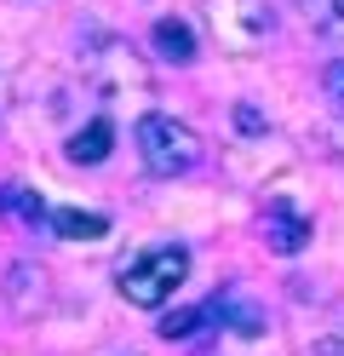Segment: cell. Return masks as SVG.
<instances>
[{"label": "cell", "mask_w": 344, "mask_h": 356, "mask_svg": "<svg viewBox=\"0 0 344 356\" xmlns=\"http://www.w3.org/2000/svg\"><path fill=\"white\" fill-rule=\"evenodd\" d=\"M0 213L23 218V225H40V218H52V213H46V202H40L35 190H23V184H0Z\"/></svg>", "instance_id": "obj_10"}, {"label": "cell", "mask_w": 344, "mask_h": 356, "mask_svg": "<svg viewBox=\"0 0 344 356\" xmlns=\"http://www.w3.org/2000/svg\"><path fill=\"white\" fill-rule=\"evenodd\" d=\"M321 81H327V98H333V109L344 115V58H338V63H327V75H321Z\"/></svg>", "instance_id": "obj_13"}, {"label": "cell", "mask_w": 344, "mask_h": 356, "mask_svg": "<svg viewBox=\"0 0 344 356\" xmlns=\"http://www.w3.org/2000/svg\"><path fill=\"white\" fill-rule=\"evenodd\" d=\"M316 356H344V345H338V339H333V345H321V350H316Z\"/></svg>", "instance_id": "obj_15"}, {"label": "cell", "mask_w": 344, "mask_h": 356, "mask_svg": "<svg viewBox=\"0 0 344 356\" xmlns=\"http://www.w3.org/2000/svg\"><path fill=\"white\" fill-rule=\"evenodd\" d=\"M206 12H213V29L229 52H252L264 47L270 29H275V12L264 0H206Z\"/></svg>", "instance_id": "obj_3"}, {"label": "cell", "mask_w": 344, "mask_h": 356, "mask_svg": "<svg viewBox=\"0 0 344 356\" xmlns=\"http://www.w3.org/2000/svg\"><path fill=\"white\" fill-rule=\"evenodd\" d=\"M304 241H310V218L298 213L287 195H275L270 213H264V248H275V253H298Z\"/></svg>", "instance_id": "obj_5"}, {"label": "cell", "mask_w": 344, "mask_h": 356, "mask_svg": "<svg viewBox=\"0 0 344 356\" xmlns=\"http://www.w3.org/2000/svg\"><path fill=\"white\" fill-rule=\"evenodd\" d=\"M149 40H155V52L167 63H195V29L178 24V17H161V24L149 29Z\"/></svg>", "instance_id": "obj_7"}, {"label": "cell", "mask_w": 344, "mask_h": 356, "mask_svg": "<svg viewBox=\"0 0 344 356\" xmlns=\"http://www.w3.org/2000/svg\"><path fill=\"white\" fill-rule=\"evenodd\" d=\"M201 327H206V310H172V316L161 322V339H172V345H178V339H195Z\"/></svg>", "instance_id": "obj_11"}, {"label": "cell", "mask_w": 344, "mask_h": 356, "mask_svg": "<svg viewBox=\"0 0 344 356\" xmlns=\"http://www.w3.org/2000/svg\"><path fill=\"white\" fill-rule=\"evenodd\" d=\"M236 121H241L247 132H259V127H264V115H259V109H252V104H241V109H236Z\"/></svg>", "instance_id": "obj_14"}, {"label": "cell", "mask_w": 344, "mask_h": 356, "mask_svg": "<svg viewBox=\"0 0 344 356\" xmlns=\"http://www.w3.org/2000/svg\"><path fill=\"white\" fill-rule=\"evenodd\" d=\"M138 161H144V172H155V178L190 172L201 161L195 127H183L178 115H144V121H138Z\"/></svg>", "instance_id": "obj_2"}, {"label": "cell", "mask_w": 344, "mask_h": 356, "mask_svg": "<svg viewBox=\"0 0 344 356\" xmlns=\"http://www.w3.org/2000/svg\"><path fill=\"white\" fill-rule=\"evenodd\" d=\"M109 144H115V127L98 115V121H86L75 138H69V161H81V167H98L104 155H109Z\"/></svg>", "instance_id": "obj_9"}, {"label": "cell", "mask_w": 344, "mask_h": 356, "mask_svg": "<svg viewBox=\"0 0 344 356\" xmlns=\"http://www.w3.org/2000/svg\"><path fill=\"white\" fill-rule=\"evenodd\" d=\"M6 305L17 310V316H35V310L46 305V276L35 270V264H12L6 270Z\"/></svg>", "instance_id": "obj_6"}, {"label": "cell", "mask_w": 344, "mask_h": 356, "mask_svg": "<svg viewBox=\"0 0 344 356\" xmlns=\"http://www.w3.org/2000/svg\"><path fill=\"white\" fill-rule=\"evenodd\" d=\"M201 310H206V322H218L224 333H241V339H259V333H264V310L252 305L241 287H224V293H213Z\"/></svg>", "instance_id": "obj_4"}, {"label": "cell", "mask_w": 344, "mask_h": 356, "mask_svg": "<svg viewBox=\"0 0 344 356\" xmlns=\"http://www.w3.org/2000/svg\"><path fill=\"white\" fill-rule=\"evenodd\" d=\"M183 276H190V248H149V253H138L121 264V276H115V287H121V299L138 305V310H161L178 287Z\"/></svg>", "instance_id": "obj_1"}, {"label": "cell", "mask_w": 344, "mask_h": 356, "mask_svg": "<svg viewBox=\"0 0 344 356\" xmlns=\"http://www.w3.org/2000/svg\"><path fill=\"white\" fill-rule=\"evenodd\" d=\"M310 24L327 35H344V0H310Z\"/></svg>", "instance_id": "obj_12"}, {"label": "cell", "mask_w": 344, "mask_h": 356, "mask_svg": "<svg viewBox=\"0 0 344 356\" xmlns=\"http://www.w3.org/2000/svg\"><path fill=\"white\" fill-rule=\"evenodd\" d=\"M46 225H52L63 241H98V236H109V218L104 213H86V207H58Z\"/></svg>", "instance_id": "obj_8"}]
</instances>
